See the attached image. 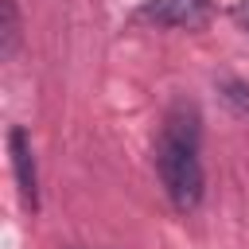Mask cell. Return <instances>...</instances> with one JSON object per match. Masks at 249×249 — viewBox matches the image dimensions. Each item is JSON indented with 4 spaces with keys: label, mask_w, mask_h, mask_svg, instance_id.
<instances>
[{
    "label": "cell",
    "mask_w": 249,
    "mask_h": 249,
    "mask_svg": "<svg viewBox=\"0 0 249 249\" xmlns=\"http://www.w3.org/2000/svg\"><path fill=\"white\" fill-rule=\"evenodd\" d=\"M156 175L163 183L167 202L179 214L198 210L206 195V171H202V113L195 101H175L163 113V124L156 132Z\"/></svg>",
    "instance_id": "6da1fadb"
},
{
    "label": "cell",
    "mask_w": 249,
    "mask_h": 249,
    "mask_svg": "<svg viewBox=\"0 0 249 249\" xmlns=\"http://www.w3.org/2000/svg\"><path fill=\"white\" fill-rule=\"evenodd\" d=\"M210 16H214L210 0H148L136 12V19L156 27H175V31H198L210 23Z\"/></svg>",
    "instance_id": "7a4b0ae2"
},
{
    "label": "cell",
    "mask_w": 249,
    "mask_h": 249,
    "mask_svg": "<svg viewBox=\"0 0 249 249\" xmlns=\"http://www.w3.org/2000/svg\"><path fill=\"white\" fill-rule=\"evenodd\" d=\"M8 156H12V175H16V187H19V198L35 214L39 210V167H35L31 136H27L23 124H12L8 128Z\"/></svg>",
    "instance_id": "3957f363"
},
{
    "label": "cell",
    "mask_w": 249,
    "mask_h": 249,
    "mask_svg": "<svg viewBox=\"0 0 249 249\" xmlns=\"http://www.w3.org/2000/svg\"><path fill=\"white\" fill-rule=\"evenodd\" d=\"M19 47V8L16 0H0V58H12Z\"/></svg>",
    "instance_id": "277c9868"
},
{
    "label": "cell",
    "mask_w": 249,
    "mask_h": 249,
    "mask_svg": "<svg viewBox=\"0 0 249 249\" xmlns=\"http://www.w3.org/2000/svg\"><path fill=\"white\" fill-rule=\"evenodd\" d=\"M218 93H222V101H226L237 117H249V82H241V78H222V82H218Z\"/></svg>",
    "instance_id": "5b68a950"
},
{
    "label": "cell",
    "mask_w": 249,
    "mask_h": 249,
    "mask_svg": "<svg viewBox=\"0 0 249 249\" xmlns=\"http://www.w3.org/2000/svg\"><path fill=\"white\" fill-rule=\"evenodd\" d=\"M233 19H237V23L249 31V4H237V8H233Z\"/></svg>",
    "instance_id": "8992f818"
}]
</instances>
